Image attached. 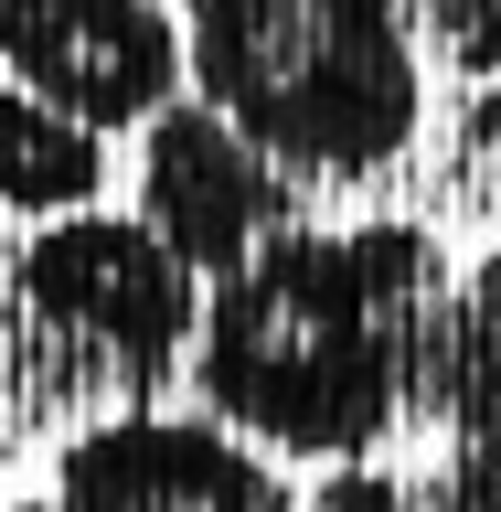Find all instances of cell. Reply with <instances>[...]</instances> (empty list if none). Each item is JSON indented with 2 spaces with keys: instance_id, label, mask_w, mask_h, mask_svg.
I'll return each mask as SVG.
<instances>
[{
  "instance_id": "6da1fadb",
  "label": "cell",
  "mask_w": 501,
  "mask_h": 512,
  "mask_svg": "<svg viewBox=\"0 0 501 512\" xmlns=\"http://www.w3.org/2000/svg\"><path fill=\"white\" fill-rule=\"evenodd\" d=\"M448 299L459 278L427 224H288L203 288V416L267 459H374L406 416H427Z\"/></svg>"
},
{
  "instance_id": "7a4b0ae2",
  "label": "cell",
  "mask_w": 501,
  "mask_h": 512,
  "mask_svg": "<svg viewBox=\"0 0 501 512\" xmlns=\"http://www.w3.org/2000/svg\"><path fill=\"white\" fill-rule=\"evenodd\" d=\"M182 64L299 192L374 182L427 128L406 0H182Z\"/></svg>"
},
{
  "instance_id": "3957f363",
  "label": "cell",
  "mask_w": 501,
  "mask_h": 512,
  "mask_svg": "<svg viewBox=\"0 0 501 512\" xmlns=\"http://www.w3.org/2000/svg\"><path fill=\"white\" fill-rule=\"evenodd\" d=\"M0 299L43 363L118 395H160L192 363V320H203V278L139 214H96V203L32 224L0 267Z\"/></svg>"
},
{
  "instance_id": "277c9868",
  "label": "cell",
  "mask_w": 501,
  "mask_h": 512,
  "mask_svg": "<svg viewBox=\"0 0 501 512\" xmlns=\"http://www.w3.org/2000/svg\"><path fill=\"white\" fill-rule=\"evenodd\" d=\"M0 75L75 128H150L182 96V22L160 0H0Z\"/></svg>"
},
{
  "instance_id": "5b68a950",
  "label": "cell",
  "mask_w": 501,
  "mask_h": 512,
  "mask_svg": "<svg viewBox=\"0 0 501 512\" xmlns=\"http://www.w3.org/2000/svg\"><path fill=\"white\" fill-rule=\"evenodd\" d=\"M139 224L182 256L192 278H224L267 235L299 224V182L235 118H214L203 96H182V107H160L139 128Z\"/></svg>"
},
{
  "instance_id": "8992f818",
  "label": "cell",
  "mask_w": 501,
  "mask_h": 512,
  "mask_svg": "<svg viewBox=\"0 0 501 512\" xmlns=\"http://www.w3.org/2000/svg\"><path fill=\"white\" fill-rule=\"evenodd\" d=\"M54 512H299L267 448H246L214 416L128 406L75 427L54 459Z\"/></svg>"
},
{
  "instance_id": "52a82bcc",
  "label": "cell",
  "mask_w": 501,
  "mask_h": 512,
  "mask_svg": "<svg viewBox=\"0 0 501 512\" xmlns=\"http://www.w3.org/2000/svg\"><path fill=\"white\" fill-rule=\"evenodd\" d=\"M427 427H438L427 512H501V246L448 299V342L427 363Z\"/></svg>"
},
{
  "instance_id": "ba28073f",
  "label": "cell",
  "mask_w": 501,
  "mask_h": 512,
  "mask_svg": "<svg viewBox=\"0 0 501 512\" xmlns=\"http://www.w3.org/2000/svg\"><path fill=\"white\" fill-rule=\"evenodd\" d=\"M96 182H107V160H96V128L54 118L43 96H11L0 86V214H75V203H96Z\"/></svg>"
},
{
  "instance_id": "9c48e42d",
  "label": "cell",
  "mask_w": 501,
  "mask_h": 512,
  "mask_svg": "<svg viewBox=\"0 0 501 512\" xmlns=\"http://www.w3.org/2000/svg\"><path fill=\"white\" fill-rule=\"evenodd\" d=\"M406 11H416V32H427L459 75L501 86V0H406Z\"/></svg>"
},
{
  "instance_id": "30bf717a",
  "label": "cell",
  "mask_w": 501,
  "mask_h": 512,
  "mask_svg": "<svg viewBox=\"0 0 501 512\" xmlns=\"http://www.w3.org/2000/svg\"><path fill=\"white\" fill-rule=\"evenodd\" d=\"M480 171H491V203H501V96L480 107Z\"/></svg>"
},
{
  "instance_id": "8fae6325",
  "label": "cell",
  "mask_w": 501,
  "mask_h": 512,
  "mask_svg": "<svg viewBox=\"0 0 501 512\" xmlns=\"http://www.w3.org/2000/svg\"><path fill=\"white\" fill-rule=\"evenodd\" d=\"M0 470H11V374H0Z\"/></svg>"
},
{
  "instance_id": "7c38bea8",
  "label": "cell",
  "mask_w": 501,
  "mask_h": 512,
  "mask_svg": "<svg viewBox=\"0 0 501 512\" xmlns=\"http://www.w3.org/2000/svg\"><path fill=\"white\" fill-rule=\"evenodd\" d=\"M11 512H54V502H11Z\"/></svg>"
}]
</instances>
